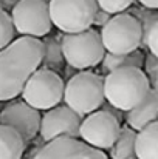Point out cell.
I'll return each instance as SVG.
<instances>
[{"label": "cell", "mask_w": 158, "mask_h": 159, "mask_svg": "<svg viewBox=\"0 0 158 159\" xmlns=\"http://www.w3.org/2000/svg\"><path fill=\"white\" fill-rule=\"evenodd\" d=\"M44 42L37 37L20 36L0 50V102L22 94L31 74L41 66Z\"/></svg>", "instance_id": "obj_1"}, {"label": "cell", "mask_w": 158, "mask_h": 159, "mask_svg": "<svg viewBox=\"0 0 158 159\" xmlns=\"http://www.w3.org/2000/svg\"><path fill=\"white\" fill-rule=\"evenodd\" d=\"M151 88L143 68L124 66L107 73L104 77L105 101L124 113L140 105Z\"/></svg>", "instance_id": "obj_2"}, {"label": "cell", "mask_w": 158, "mask_h": 159, "mask_svg": "<svg viewBox=\"0 0 158 159\" xmlns=\"http://www.w3.org/2000/svg\"><path fill=\"white\" fill-rule=\"evenodd\" d=\"M64 102L82 117L99 110L105 102L104 77L92 71L74 74L65 85Z\"/></svg>", "instance_id": "obj_3"}, {"label": "cell", "mask_w": 158, "mask_h": 159, "mask_svg": "<svg viewBox=\"0 0 158 159\" xmlns=\"http://www.w3.org/2000/svg\"><path fill=\"white\" fill-rule=\"evenodd\" d=\"M60 45L65 62L74 70H87L99 65L107 53L101 33L92 26L81 33L62 34Z\"/></svg>", "instance_id": "obj_4"}, {"label": "cell", "mask_w": 158, "mask_h": 159, "mask_svg": "<svg viewBox=\"0 0 158 159\" xmlns=\"http://www.w3.org/2000/svg\"><path fill=\"white\" fill-rule=\"evenodd\" d=\"M48 6L53 25L64 34L89 30L99 9L96 0H50Z\"/></svg>", "instance_id": "obj_5"}, {"label": "cell", "mask_w": 158, "mask_h": 159, "mask_svg": "<svg viewBox=\"0 0 158 159\" xmlns=\"http://www.w3.org/2000/svg\"><path fill=\"white\" fill-rule=\"evenodd\" d=\"M99 33L107 53L127 54L141 47V25L129 12L112 16V19L101 28Z\"/></svg>", "instance_id": "obj_6"}, {"label": "cell", "mask_w": 158, "mask_h": 159, "mask_svg": "<svg viewBox=\"0 0 158 159\" xmlns=\"http://www.w3.org/2000/svg\"><path fill=\"white\" fill-rule=\"evenodd\" d=\"M64 80L56 71L37 68L26 80L22 90V98L31 107L47 111L64 101Z\"/></svg>", "instance_id": "obj_7"}, {"label": "cell", "mask_w": 158, "mask_h": 159, "mask_svg": "<svg viewBox=\"0 0 158 159\" xmlns=\"http://www.w3.org/2000/svg\"><path fill=\"white\" fill-rule=\"evenodd\" d=\"M11 19L20 36L41 39L51 33L53 22L47 0H19L11 11Z\"/></svg>", "instance_id": "obj_8"}, {"label": "cell", "mask_w": 158, "mask_h": 159, "mask_svg": "<svg viewBox=\"0 0 158 159\" xmlns=\"http://www.w3.org/2000/svg\"><path fill=\"white\" fill-rule=\"evenodd\" d=\"M121 133V120L107 110H96L82 119L79 138L99 150H110Z\"/></svg>", "instance_id": "obj_9"}, {"label": "cell", "mask_w": 158, "mask_h": 159, "mask_svg": "<svg viewBox=\"0 0 158 159\" xmlns=\"http://www.w3.org/2000/svg\"><path fill=\"white\" fill-rule=\"evenodd\" d=\"M82 116L68 105H57L45 111L41 120L39 134L44 142L57 138H79Z\"/></svg>", "instance_id": "obj_10"}, {"label": "cell", "mask_w": 158, "mask_h": 159, "mask_svg": "<svg viewBox=\"0 0 158 159\" xmlns=\"http://www.w3.org/2000/svg\"><path fill=\"white\" fill-rule=\"evenodd\" d=\"M33 159H108V156L78 138H57L42 145Z\"/></svg>", "instance_id": "obj_11"}, {"label": "cell", "mask_w": 158, "mask_h": 159, "mask_svg": "<svg viewBox=\"0 0 158 159\" xmlns=\"http://www.w3.org/2000/svg\"><path fill=\"white\" fill-rule=\"evenodd\" d=\"M42 116L37 108L22 102H11L0 111V124L14 128L25 142L34 139L41 130Z\"/></svg>", "instance_id": "obj_12"}, {"label": "cell", "mask_w": 158, "mask_h": 159, "mask_svg": "<svg viewBox=\"0 0 158 159\" xmlns=\"http://www.w3.org/2000/svg\"><path fill=\"white\" fill-rule=\"evenodd\" d=\"M126 122L133 130L140 131L146 125L158 120V90L151 88L144 101L135 108L126 111Z\"/></svg>", "instance_id": "obj_13"}, {"label": "cell", "mask_w": 158, "mask_h": 159, "mask_svg": "<svg viewBox=\"0 0 158 159\" xmlns=\"http://www.w3.org/2000/svg\"><path fill=\"white\" fill-rule=\"evenodd\" d=\"M135 150L138 159H158V120L136 133Z\"/></svg>", "instance_id": "obj_14"}, {"label": "cell", "mask_w": 158, "mask_h": 159, "mask_svg": "<svg viewBox=\"0 0 158 159\" xmlns=\"http://www.w3.org/2000/svg\"><path fill=\"white\" fill-rule=\"evenodd\" d=\"M25 144L23 138L14 128L0 124V159H22Z\"/></svg>", "instance_id": "obj_15"}, {"label": "cell", "mask_w": 158, "mask_h": 159, "mask_svg": "<svg viewBox=\"0 0 158 159\" xmlns=\"http://www.w3.org/2000/svg\"><path fill=\"white\" fill-rule=\"evenodd\" d=\"M136 130L129 127L127 124L121 127V133L115 144L110 147V158L112 159H138L136 158Z\"/></svg>", "instance_id": "obj_16"}, {"label": "cell", "mask_w": 158, "mask_h": 159, "mask_svg": "<svg viewBox=\"0 0 158 159\" xmlns=\"http://www.w3.org/2000/svg\"><path fill=\"white\" fill-rule=\"evenodd\" d=\"M144 53L140 50H135L132 53L127 54H113V53H105L104 59L101 62L103 71L110 73L113 70L118 68H124V66H135V68H143L144 66Z\"/></svg>", "instance_id": "obj_17"}, {"label": "cell", "mask_w": 158, "mask_h": 159, "mask_svg": "<svg viewBox=\"0 0 158 159\" xmlns=\"http://www.w3.org/2000/svg\"><path fill=\"white\" fill-rule=\"evenodd\" d=\"M42 42H44V57H42L41 68L53 70L57 73L59 70H62L65 62L60 40L56 36H45Z\"/></svg>", "instance_id": "obj_18"}, {"label": "cell", "mask_w": 158, "mask_h": 159, "mask_svg": "<svg viewBox=\"0 0 158 159\" xmlns=\"http://www.w3.org/2000/svg\"><path fill=\"white\" fill-rule=\"evenodd\" d=\"M129 14H132L141 25V31H143V39H141V48H147V36L151 28L158 22V9H151L146 6H130L127 8Z\"/></svg>", "instance_id": "obj_19"}, {"label": "cell", "mask_w": 158, "mask_h": 159, "mask_svg": "<svg viewBox=\"0 0 158 159\" xmlns=\"http://www.w3.org/2000/svg\"><path fill=\"white\" fill-rule=\"evenodd\" d=\"M16 37V28L11 19V14L5 9H0V50L8 47Z\"/></svg>", "instance_id": "obj_20"}, {"label": "cell", "mask_w": 158, "mask_h": 159, "mask_svg": "<svg viewBox=\"0 0 158 159\" xmlns=\"http://www.w3.org/2000/svg\"><path fill=\"white\" fill-rule=\"evenodd\" d=\"M135 0H96L98 6L101 9H104L110 14H119V12H126L127 8L132 6Z\"/></svg>", "instance_id": "obj_21"}, {"label": "cell", "mask_w": 158, "mask_h": 159, "mask_svg": "<svg viewBox=\"0 0 158 159\" xmlns=\"http://www.w3.org/2000/svg\"><path fill=\"white\" fill-rule=\"evenodd\" d=\"M143 68H144V73H146V76L151 82V87L158 90V57L149 53L146 56Z\"/></svg>", "instance_id": "obj_22"}, {"label": "cell", "mask_w": 158, "mask_h": 159, "mask_svg": "<svg viewBox=\"0 0 158 159\" xmlns=\"http://www.w3.org/2000/svg\"><path fill=\"white\" fill-rule=\"evenodd\" d=\"M147 50L151 54L158 57V22L151 28L149 36H147Z\"/></svg>", "instance_id": "obj_23"}, {"label": "cell", "mask_w": 158, "mask_h": 159, "mask_svg": "<svg viewBox=\"0 0 158 159\" xmlns=\"http://www.w3.org/2000/svg\"><path fill=\"white\" fill-rule=\"evenodd\" d=\"M112 16L113 14H110V12H107V11H104V9H98V12H96V16H95V19H93V25L95 26H104L105 23L112 19Z\"/></svg>", "instance_id": "obj_24"}, {"label": "cell", "mask_w": 158, "mask_h": 159, "mask_svg": "<svg viewBox=\"0 0 158 159\" xmlns=\"http://www.w3.org/2000/svg\"><path fill=\"white\" fill-rule=\"evenodd\" d=\"M19 0H0V9L5 11H12V8L17 5Z\"/></svg>", "instance_id": "obj_25"}, {"label": "cell", "mask_w": 158, "mask_h": 159, "mask_svg": "<svg viewBox=\"0 0 158 159\" xmlns=\"http://www.w3.org/2000/svg\"><path fill=\"white\" fill-rule=\"evenodd\" d=\"M140 5L146 6V8H151V9H158V0H138Z\"/></svg>", "instance_id": "obj_26"}, {"label": "cell", "mask_w": 158, "mask_h": 159, "mask_svg": "<svg viewBox=\"0 0 158 159\" xmlns=\"http://www.w3.org/2000/svg\"><path fill=\"white\" fill-rule=\"evenodd\" d=\"M47 2H50V0H47Z\"/></svg>", "instance_id": "obj_27"}]
</instances>
